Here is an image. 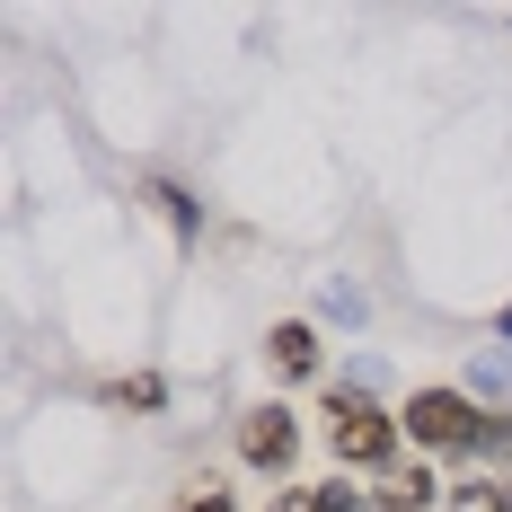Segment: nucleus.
I'll return each mask as SVG.
<instances>
[{"label": "nucleus", "instance_id": "nucleus-3", "mask_svg": "<svg viewBox=\"0 0 512 512\" xmlns=\"http://www.w3.org/2000/svg\"><path fill=\"white\" fill-rule=\"evenodd\" d=\"M292 451H301V424H292V407L239 415V460H248V468H292Z\"/></svg>", "mask_w": 512, "mask_h": 512}, {"label": "nucleus", "instance_id": "nucleus-2", "mask_svg": "<svg viewBox=\"0 0 512 512\" xmlns=\"http://www.w3.org/2000/svg\"><path fill=\"white\" fill-rule=\"evenodd\" d=\"M398 433H407V424L380 415L362 389H336V398H327V442H336V460H345V468H389V460H398Z\"/></svg>", "mask_w": 512, "mask_h": 512}, {"label": "nucleus", "instance_id": "nucleus-9", "mask_svg": "<svg viewBox=\"0 0 512 512\" xmlns=\"http://www.w3.org/2000/svg\"><path fill=\"white\" fill-rule=\"evenodd\" d=\"M504 336H512V309H504Z\"/></svg>", "mask_w": 512, "mask_h": 512}, {"label": "nucleus", "instance_id": "nucleus-7", "mask_svg": "<svg viewBox=\"0 0 512 512\" xmlns=\"http://www.w3.org/2000/svg\"><path fill=\"white\" fill-rule=\"evenodd\" d=\"M106 407H159V380L133 371V380H106Z\"/></svg>", "mask_w": 512, "mask_h": 512}, {"label": "nucleus", "instance_id": "nucleus-4", "mask_svg": "<svg viewBox=\"0 0 512 512\" xmlns=\"http://www.w3.org/2000/svg\"><path fill=\"white\" fill-rule=\"evenodd\" d=\"M265 354H274V371H292V380H301V371H318V327L283 318V327L265 336Z\"/></svg>", "mask_w": 512, "mask_h": 512}, {"label": "nucleus", "instance_id": "nucleus-5", "mask_svg": "<svg viewBox=\"0 0 512 512\" xmlns=\"http://www.w3.org/2000/svg\"><path fill=\"white\" fill-rule=\"evenodd\" d=\"M433 504H442V486L415 468V477H389V486H380V495H371L362 512H433Z\"/></svg>", "mask_w": 512, "mask_h": 512}, {"label": "nucleus", "instance_id": "nucleus-6", "mask_svg": "<svg viewBox=\"0 0 512 512\" xmlns=\"http://www.w3.org/2000/svg\"><path fill=\"white\" fill-rule=\"evenodd\" d=\"M274 512H362V504L345 495V486H309V495H283Z\"/></svg>", "mask_w": 512, "mask_h": 512}, {"label": "nucleus", "instance_id": "nucleus-1", "mask_svg": "<svg viewBox=\"0 0 512 512\" xmlns=\"http://www.w3.org/2000/svg\"><path fill=\"white\" fill-rule=\"evenodd\" d=\"M398 424H407L424 451H504V442H512V424L477 415V398H468V389H415Z\"/></svg>", "mask_w": 512, "mask_h": 512}, {"label": "nucleus", "instance_id": "nucleus-8", "mask_svg": "<svg viewBox=\"0 0 512 512\" xmlns=\"http://www.w3.org/2000/svg\"><path fill=\"white\" fill-rule=\"evenodd\" d=\"M177 512H230V495H186Z\"/></svg>", "mask_w": 512, "mask_h": 512}]
</instances>
